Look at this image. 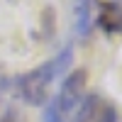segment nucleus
Instances as JSON below:
<instances>
[{"label": "nucleus", "mask_w": 122, "mask_h": 122, "mask_svg": "<svg viewBox=\"0 0 122 122\" xmlns=\"http://www.w3.org/2000/svg\"><path fill=\"white\" fill-rule=\"evenodd\" d=\"M68 122H117V110L98 93H86Z\"/></svg>", "instance_id": "nucleus-3"}, {"label": "nucleus", "mask_w": 122, "mask_h": 122, "mask_svg": "<svg viewBox=\"0 0 122 122\" xmlns=\"http://www.w3.org/2000/svg\"><path fill=\"white\" fill-rule=\"evenodd\" d=\"M95 25L107 34H122V0L98 3Z\"/></svg>", "instance_id": "nucleus-5"}, {"label": "nucleus", "mask_w": 122, "mask_h": 122, "mask_svg": "<svg viewBox=\"0 0 122 122\" xmlns=\"http://www.w3.org/2000/svg\"><path fill=\"white\" fill-rule=\"evenodd\" d=\"M86 83H88V73L83 68L71 71L64 78L59 93L54 95V100L49 103L46 112H44V122H68L71 112L78 107L81 98L86 95Z\"/></svg>", "instance_id": "nucleus-2"}, {"label": "nucleus", "mask_w": 122, "mask_h": 122, "mask_svg": "<svg viewBox=\"0 0 122 122\" xmlns=\"http://www.w3.org/2000/svg\"><path fill=\"white\" fill-rule=\"evenodd\" d=\"M0 88H3V83H0Z\"/></svg>", "instance_id": "nucleus-7"}, {"label": "nucleus", "mask_w": 122, "mask_h": 122, "mask_svg": "<svg viewBox=\"0 0 122 122\" xmlns=\"http://www.w3.org/2000/svg\"><path fill=\"white\" fill-rule=\"evenodd\" d=\"M73 64V46L66 44L61 51L54 56L44 61V64H39L37 68L32 71H25L22 76L15 78V88H17V95L25 100L27 105H44L46 98H49V88H51V83L66 73V68Z\"/></svg>", "instance_id": "nucleus-1"}, {"label": "nucleus", "mask_w": 122, "mask_h": 122, "mask_svg": "<svg viewBox=\"0 0 122 122\" xmlns=\"http://www.w3.org/2000/svg\"><path fill=\"white\" fill-rule=\"evenodd\" d=\"M100 0H73V32L78 39H88L95 27V12Z\"/></svg>", "instance_id": "nucleus-4"}, {"label": "nucleus", "mask_w": 122, "mask_h": 122, "mask_svg": "<svg viewBox=\"0 0 122 122\" xmlns=\"http://www.w3.org/2000/svg\"><path fill=\"white\" fill-rule=\"evenodd\" d=\"M0 122H17V115H15V110H7V112L0 117Z\"/></svg>", "instance_id": "nucleus-6"}]
</instances>
